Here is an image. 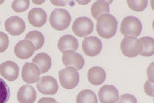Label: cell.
I'll return each instance as SVG.
<instances>
[{"label":"cell","mask_w":154,"mask_h":103,"mask_svg":"<svg viewBox=\"0 0 154 103\" xmlns=\"http://www.w3.org/2000/svg\"><path fill=\"white\" fill-rule=\"evenodd\" d=\"M117 25V20L113 15L103 14L97 19L96 31L102 38L109 39L116 34Z\"/></svg>","instance_id":"obj_1"},{"label":"cell","mask_w":154,"mask_h":103,"mask_svg":"<svg viewBox=\"0 0 154 103\" xmlns=\"http://www.w3.org/2000/svg\"><path fill=\"white\" fill-rule=\"evenodd\" d=\"M49 21L53 29L57 31H64L71 23V15L66 9L57 8L51 12Z\"/></svg>","instance_id":"obj_2"},{"label":"cell","mask_w":154,"mask_h":103,"mask_svg":"<svg viewBox=\"0 0 154 103\" xmlns=\"http://www.w3.org/2000/svg\"><path fill=\"white\" fill-rule=\"evenodd\" d=\"M142 21L135 16H127L123 19L121 25V33L125 37H137L142 33Z\"/></svg>","instance_id":"obj_3"},{"label":"cell","mask_w":154,"mask_h":103,"mask_svg":"<svg viewBox=\"0 0 154 103\" xmlns=\"http://www.w3.org/2000/svg\"><path fill=\"white\" fill-rule=\"evenodd\" d=\"M121 53L128 58H135L141 55L142 44L137 37H125L121 43Z\"/></svg>","instance_id":"obj_4"},{"label":"cell","mask_w":154,"mask_h":103,"mask_svg":"<svg viewBox=\"0 0 154 103\" xmlns=\"http://www.w3.org/2000/svg\"><path fill=\"white\" fill-rule=\"evenodd\" d=\"M58 75L60 84L65 89L71 90L79 85V72L72 67H67L66 69L59 71Z\"/></svg>","instance_id":"obj_5"},{"label":"cell","mask_w":154,"mask_h":103,"mask_svg":"<svg viewBox=\"0 0 154 103\" xmlns=\"http://www.w3.org/2000/svg\"><path fill=\"white\" fill-rule=\"evenodd\" d=\"M94 30L93 21L88 17H79L76 19L72 25V31L79 37H87Z\"/></svg>","instance_id":"obj_6"},{"label":"cell","mask_w":154,"mask_h":103,"mask_svg":"<svg viewBox=\"0 0 154 103\" xmlns=\"http://www.w3.org/2000/svg\"><path fill=\"white\" fill-rule=\"evenodd\" d=\"M36 87L44 95H55L58 91L57 81L52 76H43L39 79Z\"/></svg>","instance_id":"obj_7"},{"label":"cell","mask_w":154,"mask_h":103,"mask_svg":"<svg viewBox=\"0 0 154 103\" xmlns=\"http://www.w3.org/2000/svg\"><path fill=\"white\" fill-rule=\"evenodd\" d=\"M84 53L89 57H94L100 53L102 50V42L98 37H88L84 38L82 43Z\"/></svg>","instance_id":"obj_8"},{"label":"cell","mask_w":154,"mask_h":103,"mask_svg":"<svg viewBox=\"0 0 154 103\" xmlns=\"http://www.w3.org/2000/svg\"><path fill=\"white\" fill-rule=\"evenodd\" d=\"M6 31L12 36H20L25 31V23L20 17L12 16L5 21Z\"/></svg>","instance_id":"obj_9"},{"label":"cell","mask_w":154,"mask_h":103,"mask_svg":"<svg viewBox=\"0 0 154 103\" xmlns=\"http://www.w3.org/2000/svg\"><path fill=\"white\" fill-rule=\"evenodd\" d=\"M63 63L66 67H72L77 70L82 69L84 66L83 58L74 51H67L63 53Z\"/></svg>","instance_id":"obj_10"},{"label":"cell","mask_w":154,"mask_h":103,"mask_svg":"<svg viewBox=\"0 0 154 103\" xmlns=\"http://www.w3.org/2000/svg\"><path fill=\"white\" fill-rule=\"evenodd\" d=\"M98 95L101 103H116L119 99V91L114 85H110L101 87Z\"/></svg>","instance_id":"obj_11"},{"label":"cell","mask_w":154,"mask_h":103,"mask_svg":"<svg viewBox=\"0 0 154 103\" xmlns=\"http://www.w3.org/2000/svg\"><path fill=\"white\" fill-rule=\"evenodd\" d=\"M41 72L33 63H25L22 69V79L27 84H34L39 81Z\"/></svg>","instance_id":"obj_12"},{"label":"cell","mask_w":154,"mask_h":103,"mask_svg":"<svg viewBox=\"0 0 154 103\" xmlns=\"http://www.w3.org/2000/svg\"><path fill=\"white\" fill-rule=\"evenodd\" d=\"M35 48L31 41L28 40H21L14 47V54L20 59H27L30 58L35 53Z\"/></svg>","instance_id":"obj_13"},{"label":"cell","mask_w":154,"mask_h":103,"mask_svg":"<svg viewBox=\"0 0 154 103\" xmlns=\"http://www.w3.org/2000/svg\"><path fill=\"white\" fill-rule=\"evenodd\" d=\"M20 69L16 63L6 61L0 64V74L8 81H14L19 76Z\"/></svg>","instance_id":"obj_14"},{"label":"cell","mask_w":154,"mask_h":103,"mask_svg":"<svg viewBox=\"0 0 154 103\" xmlns=\"http://www.w3.org/2000/svg\"><path fill=\"white\" fill-rule=\"evenodd\" d=\"M47 15L46 11L41 8H34L28 14L29 24L35 27H42L46 23Z\"/></svg>","instance_id":"obj_15"},{"label":"cell","mask_w":154,"mask_h":103,"mask_svg":"<svg viewBox=\"0 0 154 103\" xmlns=\"http://www.w3.org/2000/svg\"><path fill=\"white\" fill-rule=\"evenodd\" d=\"M17 99L20 103H34L36 99V91L30 85H22L17 93Z\"/></svg>","instance_id":"obj_16"},{"label":"cell","mask_w":154,"mask_h":103,"mask_svg":"<svg viewBox=\"0 0 154 103\" xmlns=\"http://www.w3.org/2000/svg\"><path fill=\"white\" fill-rule=\"evenodd\" d=\"M57 47L60 52H67V51H74L79 47V41L75 37L71 35H65L59 39Z\"/></svg>","instance_id":"obj_17"},{"label":"cell","mask_w":154,"mask_h":103,"mask_svg":"<svg viewBox=\"0 0 154 103\" xmlns=\"http://www.w3.org/2000/svg\"><path fill=\"white\" fill-rule=\"evenodd\" d=\"M106 73L100 67H93L88 71V80L94 85H100L105 81Z\"/></svg>","instance_id":"obj_18"},{"label":"cell","mask_w":154,"mask_h":103,"mask_svg":"<svg viewBox=\"0 0 154 103\" xmlns=\"http://www.w3.org/2000/svg\"><path fill=\"white\" fill-rule=\"evenodd\" d=\"M32 63L38 67L41 74H45L51 67V58L48 54L41 53L37 54L32 60Z\"/></svg>","instance_id":"obj_19"},{"label":"cell","mask_w":154,"mask_h":103,"mask_svg":"<svg viewBox=\"0 0 154 103\" xmlns=\"http://www.w3.org/2000/svg\"><path fill=\"white\" fill-rule=\"evenodd\" d=\"M111 2H107L104 0H99L94 3L91 7V14L94 19H98L103 14H107L109 13V4Z\"/></svg>","instance_id":"obj_20"},{"label":"cell","mask_w":154,"mask_h":103,"mask_svg":"<svg viewBox=\"0 0 154 103\" xmlns=\"http://www.w3.org/2000/svg\"><path fill=\"white\" fill-rule=\"evenodd\" d=\"M25 40L31 41L35 50L41 49L44 45V41H45L43 34L38 31H29V33L25 36Z\"/></svg>","instance_id":"obj_21"},{"label":"cell","mask_w":154,"mask_h":103,"mask_svg":"<svg viewBox=\"0 0 154 103\" xmlns=\"http://www.w3.org/2000/svg\"><path fill=\"white\" fill-rule=\"evenodd\" d=\"M142 44V52L141 55L143 57H152L154 54V40L152 37H144L140 39Z\"/></svg>","instance_id":"obj_22"},{"label":"cell","mask_w":154,"mask_h":103,"mask_svg":"<svg viewBox=\"0 0 154 103\" xmlns=\"http://www.w3.org/2000/svg\"><path fill=\"white\" fill-rule=\"evenodd\" d=\"M77 103H98V100L94 91L83 90L77 96Z\"/></svg>","instance_id":"obj_23"},{"label":"cell","mask_w":154,"mask_h":103,"mask_svg":"<svg viewBox=\"0 0 154 103\" xmlns=\"http://www.w3.org/2000/svg\"><path fill=\"white\" fill-rule=\"evenodd\" d=\"M126 4L131 9L137 12H142L147 7L148 2L146 0H127Z\"/></svg>","instance_id":"obj_24"},{"label":"cell","mask_w":154,"mask_h":103,"mask_svg":"<svg viewBox=\"0 0 154 103\" xmlns=\"http://www.w3.org/2000/svg\"><path fill=\"white\" fill-rule=\"evenodd\" d=\"M10 97V90L3 79L0 78V103H7Z\"/></svg>","instance_id":"obj_25"},{"label":"cell","mask_w":154,"mask_h":103,"mask_svg":"<svg viewBox=\"0 0 154 103\" xmlns=\"http://www.w3.org/2000/svg\"><path fill=\"white\" fill-rule=\"evenodd\" d=\"M29 0H14L12 3V9L17 13L25 12L29 7Z\"/></svg>","instance_id":"obj_26"},{"label":"cell","mask_w":154,"mask_h":103,"mask_svg":"<svg viewBox=\"0 0 154 103\" xmlns=\"http://www.w3.org/2000/svg\"><path fill=\"white\" fill-rule=\"evenodd\" d=\"M9 40L7 34L4 32H0V53L5 52L8 47Z\"/></svg>","instance_id":"obj_27"},{"label":"cell","mask_w":154,"mask_h":103,"mask_svg":"<svg viewBox=\"0 0 154 103\" xmlns=\"http://www.w3.org/2000/svg\"><path fill=\"white\" fill-rule=\"evenodd\" d=\"M117 103H137V101L133 95L124 94L118 99Z\"/></svg>","instance_id":"obj_28"},{"label":"cell","mask_w":154,"mask_h":103,"mask_svg":"<svg viewBox=\"0 0 154 103\" xmlns=\"http://www.w3.org/2000/svg\"><path fill=\"white\" fill-rule=\"evenodd\" d=\"M153 83L150 81H146L144 85V91L146 92V94L149 96H153Z\"/></svg>","instance_id":"obj_29"},{"label":"cell","mask_w":154,"mask_h":103,"mask_svg":"<svg viewBox=\"0 0 154 103\" xmlns=\"http://www.w3.org/2000/svg\"><path fill=\"white\" fill-rule=\"evenodd\" d=\"M153 63H152L150 64V66L148 67L147 69V77H148V81L153 83L154 77H153Z\"/></svg>","instance_id":"obj_30"},{"label":"cell","mask_w":154,"mask_h":103,"mask_svg":"<svg viewBox=\"0 0 154 103\" xmlns=\"http://www.w3.org/2000/svg\"><path fill=\"white\" fill-rule=\"evenodd\" d=\"M57 102L56 100L53 98H51V97H43L39 100L38 103H55Z\"/></svg>","instance_id":"obj_31"},{"label":"cell","mask_w":154,"mask_h":103,"mask_svg":"<svg viewBox=\"0 0 154 103\" xmlns=\"http://www.w3.org/2000/svg\"><path fill=\"white\" fill-rule=\"evenodd\" d=\"M51 3L53 5H56V6H65L67 4L66 1H53V0H51Z\"/></svg>","instance_id":"obj_32"},{"label":"cell","mask_w":154,"mask_h":103,"mask_svg":"<svg viewBox=\"0 0 154 103\" xmlns=\"http://www.w3.org/2000/svg\"><path fill=\"white\" fill-rule=\"evenodd\" d=\"M89 2H90L89 0H87V1H78L77 3H78V4H88Z\"/></svg>","instance_id":"obj_33"},{"label":"cell","mask_w":154,"mask_h":103,"mask_svg":"<svg viewBox=\"0 0 154 103\" xmlns=\"http://www.w3.org/2000/svg\"><path fill=\"white\" fill-rule=\"evenodd\" d=\"M33 3L35 4H43V3H45V1H44V0H42V1H33Z\"/></svg>","instance_id":"obj_34"},{"label":"cell","mask_w":154,"mask_h":103,"mask_svg":"<svg viewBox=\"0 0 154 103\" xmlns=\"http://www.w3.org/2000/svg\"><path fill=\"white\" fill-rule=\"evenodd\" d=\"M4 1H3V0H2V1H0V4H4Z\"/></svg>","instance_id":"obj_35"},{"label":"cell","mask_w":154,"mask_h":103,"mask_svg":"<svg viewBox=\"0 0 154 103\" xmlns=\"http://www.w3.org/2000/svg\"><path fill=\"white\" fill-rule=\"evenodd\" d=\"M55 103H58V102H55Z\"/></svg>","instance_id":"obj_36"}]
</instances>
